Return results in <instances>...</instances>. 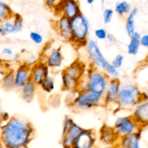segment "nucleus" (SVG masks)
Instances as JSON below:
<instances>
[{"mask_svg":"<svg viewBox=\"0 0 148 148\" xmlns=\"http://www.w3.org/2000/svg\"><path fill=\"white\" fill-rule=\"evenodd\" d=\"M94 2V0H87V1H86V2H87L88 4H90V5L92 4Z\"/></svg>","mask_w":148,"mask_h":148,"instance_id":"nucleus-40","label":"nucleus"},{"mask_svg":"<svg viewBox=\"0 0 148 148\" xmlns=\"http://www.w3.org/2000/svg\"><path fill=\"white\" fill-rule=\"evenodd\" d=\"M49 68L45 61H38L31 66L30 80L37 86H40L45 77L49 75Z\"/></svg>","mask_w":148,"mask_h":148,"instance_id":"nucleus-11","label":"nucleus"},{"mask_svg":"<svg viewBox=\"0 0 148 148\" xmlns=\"http://www.w3.org/2000/svg\"><path fill=\"white\" fill-rule=\"evenodd\" d=\"M108 34V33L107 32V31L102 28H99L96 29L94 31L95 36L99 40L106 39Z\"/></svg>","mask_w":148,"mask_h":148,"instance_id":"nucleus-33","label":"nucleus"},{"mask_svg":"<svg viewBox=\"0 0 148 148\" xmlns=\"http://www.w3.org/2000/svg\"><path fill=\"white\" fill-rule=\"evenodd\" d=\"M37 85L32 80H29L20 90L21 97L26 102H31L34 98Z\"/></svg>","mask_w":148,"mask_h":148,"instance_id":"nucleus-18","label":"nucleus"},{"mask_svg":"<svg viewBox=\"0 0 148 148\" xmlns=\"http://www.w3.org/2000/svg\"><path fill=\"white\" fill-rule=\"evenodd\" d=\"M13 21L16 29V32H20L23 28V19L21 15L15 13L13 17Z\"/></svg>","mask_w":148,"mask_h":148,"instance_id":"nucleus-28","label":"nucleus"},{"mask_svg":"<svg viewBox=\"0 0 148 148\" xmlns=\"http://www.w3.org/2000/svg\"><path fill=\"white\" fill-rule=\"evenodd\" d=\"M140 137L141 131L120 138L117 144L123 148H131L136 142L140 140Z\"/></svg>","mask_w":148,"mask_h":148,"instance_id":"nucleus-23","label":"nucleus"},{"mask_svg":"<svg viewBox=\"0 0 148 148\" xmlns=\"http://www.w3.org/2000/svg\"><path fill=\"white\" fill-rule=\"evenodd\" d=\"M141 46L145 48H148V34H144L140 38Z\"/></svg>","mask_w":148,"mask_h":148,"instance_id":"nucleus-34","label":"nucleus"},{"mask_svg":"<svg viewBox=\"0 0 148 148\" xmlns=\"http://www.w3.org/2000/svg\"><path fill=\"white\" fill-rule=\"evenodd\" d=\"M56 29L60 35L65 40L71 42L72 39L71 20L62 15L56 23Z\"/></svg>","mask_w":148,"mask_h":148,"instance_id":"nucleus-15","label":"nucleus"},{"mask_svg":"<svg viewBox=\"0 0 148 148\" xmlns=\"http://www.w3.org/2000/svg\"><path fill=\"white\" fill-rule=\"evenodd\" d=\"M41 88L46 92L50 93L53 91L55 87L54 80L53 77L49 75L43 80L40 84Z\"/></svg>","mask_w":148,"mask_h":148,"instance_id":"nucleus-27","label":"nucleus"},{"mask_svg":"<svg viewBox=\"0 0 148 148\" xmlns=\"http://www.w3.org/2000/svg\"><path fill=\"white\" fill-rule=\"evenodd\" d=\"M131 148H140V140H138L137 142H136Z\"/></svg>","mask_w":148,"mask_h":148,"instance_id":"nucleus-38","label":"nucleus"},{"mask_svg":"<svg viewBox=\"0 0 148 148\" xmlns=\"http://www.w3.org/2000/svg\"><path fill=\"white\" fill-rule=\"evenodd\" d=\"M34 135L32 124L18 116H12L1 127V142L5 148H27Z\"/></svg>","mask_w":148,"mask_h":148,"instance_id":"nucleus-1","label":"nucleus"},{"mask_svg":"<svg viewBox=\"0 0 148 148\" xmlns=\"http://www.w3.org/2000/svg\"><path fill=\"white\" fill-rule=\"evenodd\" d=\"M124 60V56L121 54H118L114 57V58L112 61L111 64L114 68L118 69L119 68L122 66L123 64Z\"/></svg>","mask_w":148,"mask_h":148,"instance_id":"nucleus-32","label":"nucleus"},{"mask_svg":"<svg viewBox=\"0 0 148 148\" xmlns=\"http://www.w3.org/2000/svg\"><path fill=\"white\" fill-rule=\"evenodd\" d=\"M82 13L79 2L76 0L64 1L62 15L66 17L71 20Z\"/></svg>","mask_w":148,"mask_h":148,"instance_id":"nucleus-16","label":"nucleus"},{"mask_svg":"<svg viewBox=\"0 0 148 148\" xmlns=\"http://www.w3.org/2000/svg\"><path fill=\"white\" fill-rule=\"evenodd\" d=\"M119 139L142 131V127L131 115L119 117L113 127Z\"/></svg>","mask_w":148,"mask_h":148,"instance_id":"nucleus-7","label":"nucleus"},{"mask_svg":"<svg viewBox=\"0 0 148 148\" xmlns=\"http://www.w3.org/2000/svg\"><path fill=\"white\" fill-rule=\"evenodd\" d=\"M2 53L8 56H12L13 54V50L9 47H5L2 50Z\"/></svg>","mask_w":148,"mask_h":148,"instance_id":"nucleus-36","label":"nucleus"},{"mask_svg":"<svg viewBox=\"0 0 148 148\" xmlns=\"http://www.w3.org/2000/svg\"><path fill=\"white\" fill-rule=\"evenodd\" d=\"M114 10L111 8H106L103 12V21L106 24H109L113 18Z\"/></svg>","mask_w":148,"mask_h":148,"instance_id":"nucleus-30","label":"nucleus"},{"mask_svg":"<svg viewBox=\"0 0 148 148\" xmlns=\"http://www.w3.org/2000/svg\"><path fill=\"white\" fill-rule=\"evenodd\" d=\"M1 88L5 91H10L15 87L14 71L10 69L5 72L1 79Z\"/></svg>","mask_w":148,"mask_h":148,"instance_id":"nucleus-19","label":"nucleus"},{"mask_svg":"<svg viewBox=\"0 0 148 148\" xmlns=\"http://www.w3.org/2000/svg\"><path fill=\"white\" fill-rule=\"evenodd\" d=\"M14 13L10 6L5 1H0V20L5 21L12 18Z\"/></svg>","mask_w":148,"mask_h":148,"instance_id":"nucleus-25","label":"nucleus"},{"mask_svg":"<svg viewBox=\"0 0 148 148\" xmlns=\"http://www.w3.org/2000/svg\"><path fill=\"white\" fill-rule=\"evenodd\" d=\"M83 129L71 117L65 116L63 121L61 138V143L64 148H72L76 139Z\"/></svg>","mask_w":148,"mask_h":148,"instance_id":"nucleus-8","label":"nucleus"},{"mask_svg":"<svg viewBox=\"0 0 148 148\" xmlns=\"http://www.w3.org/2000/svg\"><path fill=\"white\" fill-rule=\"evenodd\" d=\"M130 38V42L127 45V52L130 55H136L139 52L140 47L141 46V35L140 33L136 31Z\"/></svg>","mask_w":148,"mask_h":148,"instance_id":"nucleus-21","label":"nucleus"},{"mask_svg":"<svg viewBox=\"0 0 148 148\" xmlns=\"http://www.w3.org/2000/svg\"><path fill=\"white\" fill-rule=\"evenodd\" d=\"M84 63L76 60L62 72V88L69 91H77L85 72Z\"/></svg>","mask_w":148,"mask_h":148,"instance_id":"nucleus-3","label":"nucleus"},{"mask_svg":"<svg viewBox=\"0 0 148 148\" xmlns=\"http://www.w3.org/2000/svg\"><path fill=\"white\" fill-rule=\"evenodd\" d=\"M77 93L70 106L77 111H84L103 105L104 97L88 91H77Z\"/></svg>","mask_w":148,"mask_h":148,"instance_id":"nucleus-6","label":"nucleus"},{"mask_svg":"<svg viewBox=\"0 0 148 148\" xmlns=\"http://www.w3.org/2000/svg\"><path fill=\"white\" fill-rule=\"evenodd\" d=\"M132 9L131 5L128 2L125 1L117 2L114 6V10L116 13L121 17L128 15Z\"/></svg>","mask_w":148,"mask_h":148,"instance_id":"nucleus-26","label":"nucleus"},{"mask_svg":"<svg viewBox=\"0 0 148 148\" xmlns=\"http://www.w3.org/2000/svg\"><path fill=\"white\" fill-rule=\"evenodd\" d=\"M105 73L112 79H119L120 76L119 72L117 69L114 68L111 63H110L105 69Z\"/></svg>","mask_w":148,"mask_h":148,"instance_id":"nucleus-29","label":"nucleus"},{"mask_svg":"<svg viewBox=\"0 0 148 148\" xmlns=\"http://www.w3.org/2000/svg\"><path fill=\"white\" fill-rule=\"evenodd\" d=\"M31 66L27 63L20 65L14 71L15 87L17 89L21 88L30 80Z\"/></svg>","mask_w":148,"mask_h":148,"instance_id":"nucleus-13","label":"nucleus"},{"mask_svg":"<svg viewBox=\"0 0 148 148\" xmlns=\"http://www.w3.org/2000/svg\"><path fill=\"white\" fill-rule=\"evenodd\" d=\"M95 135L92 130L83 129L76 139L72 148H93Z\"/></svg>","mask_w":148,"mask_h":148,"instance_id":"nucleus-12","label":"nucleus"},{"mask_svg":"<svg viewBox=\"0 0 148 148\" xmlns=\"http://www.w3.org/2000/svg\"><path fill=\"white\" fill-rule=\"evenodd\" d=\"M138 13V9L136 8H132L131 12L127 15L125 28L127 35L130 37L135 32V19Z\"/></svg>","mask_w":148,"mask_h":148,"instance_id":"nucleus-22","label":"nucleus"},{"mask_svg":"<svg viewBox=\"0 0 148 148\" xmlns=\"http://www.w3.org/2000/svg\"><path fill=\"white\" fill-rule=\"evenodd\" d=\"M100 138L102 142L109 145L112 144L119 139L114 132L113 128L107 125L103 126L101 128Z\"/></svg>","mask_w":148,"mask_h":148,"instance_id":"nucleus-20","label":"nucleus"},{"mask_svg":"<svg viewBox=\"0 0 148 148\" xmlns=\"http://www.w3.org/2000/svg\"><path fill=\"white\" fill-rule=\"evenodd\" d=\"M31 40L36 45H40L43 42V37L39 32L36 31H32L29 34Z\"/></svg>","mask_w":148,"mask_h":148,"instance_id":"nucleus-31","label":"nucleus"},{"mask_svg":"<svg viewBox=\"0 0 148 148\" xmlns=\"http://www.w3.org/2000/svg\"><path fill=\"white\" fill-rule=\"evenodd\" d=\"M58 1L56 0H46L44 1V3L46 7L50 9H53L56 5Z\"/></svg>","mask_w":148,"mask_h":148,"instance_id":"nucleus-35","label":"nucleus"},{"mask_svg":"<svg viewBox=\"0 0 148 148\" xmlns=\"http://www.w3.org/2000/svg\"><path fill=\"white\" fill-rule=\"evenodd\" d=\"M143 62H144L145 64H148V52H147V54H146V56L145 57V60H144V61H143Z\"/></svg>","mask_w":148,"mask_h":148,"instance_id":"nucleus-39","label":"nucleus"},{"mask_svg":"<svg viewBox=\"0 0 148 148\" xmlns=\"http://www.w3.org/2000/svg\"><path fill=\"white\" fill-rule=\"evenodd\" d=\"M14 33L16 32L13 21V17L9 20L1 21L0 34L1 36H6Z\"/></svg>","mask_w":148,"mask_h":148,"instance_id":"nucleus-24","label":"nucleus"},{"mask_svg":"<svg viewBox=\"0 0 148 148\" xmlns=\"http://www.w3.org/2000/svg\"><path fill=\"white\" fill-rule=\"evenodd\" d=\"M131 116L142 128L148 125V100L135 106Z\"/></svg>","mask_w":148,"mask_h":148,"instance_id":"nucleus-14","label":"nucleus"},{"mask_svg":"<svg viewBox=\"0 0 148 148\" xmlns=\"http://www.w3.org/2000/svg\"><path fill=\"white\" fill-rule=\"evenodd\" d=\"M86 49L92 65L98 69L105 71L110 62L103 56L97 42L94 39H88Z\"/></svg>","mask_w":148,"mask_h":148,"instance_id":"nucleus-9","label":"nucleus"},{"mask_svg":"<svg viewBox=\"0 0 148 148\" xmlns=\"http://www.w3.org/2000/svg\"><path fill=\"white\" fill-rule=\"evenodd\" d=\"M147 100V94L141 91L136 84L127 83L121 85L116 104L120 109H128Z\"/></svg>","mask_w":148,"mask_h":148,"instance_id":"nucleus-4","label":"nucleus"},{"mask_svg":"<svg viewBox=\"0 0 148 148\" xmlns=\"http://www.w3.org/2000/svg\"><path fill=\"white\" fill-rule=\"evenodd\" d=\"M106 39L108 40V42H109L110 43H114L116 42V38L114 37V36L113 34H109V33L108 34Z\"/></svg>","mask_w":148,"mask_h":148,"instance_id":"nucleus-37","label":"nucleus"},{"mask_svg":"<svg viewBox=\"0 0 148 148\" xmlns=\"http://www.w3.org/2000/svg\"><path fill=\"white\" fill-rule=\"evenodd\" d=\"M89 29V21L83 13L71 20L72 39L71 42L77 47L86 46L88 40Z\"/></svg>","mask_w":148,"mask_h":148,"instance_id":"nucleus-5","label":"nucleus"},{"mask_svg":"<svg viewBox=\"0 0 148 148\" xmlns=\"http://www.w3.org/2000/svg\"><path fill=\"white\" fill-rule=\"evenodd\" d=\"M114 146L115 145H114V146H106L103 148H114Z\"/></svg>","mask_w":148,"mask_h":148,"instance_id":"nucleus-41","label":"nucleus"},{"mask_svg":"<svg viewBox=\"0 0 148 148\" xmlns=\"http://www.w3.org/2000/svg\"><path fill=\"white\" fill-rule=\"evenodd\" d=\"M114 148H123V147H121V146H120L118 144H116V145H115V146H114Z\"/></svg>","mask_w":148,"mask_h":148,"instance_id":"nucleus-42","label":"nucleus"},{"mask_svg":"<svg viewBox=\"0 0 148 148\" xmlns=\"http://www.w3.org/2000/svg\"><path fill=\"white\" fill-rule=\"evenodd\" d=\"M121 86L119 79H110L103 95L105 106L117 103Z\"/></svg>","mask_w":148,"mask_h":148,"instance_id":"nucleus-10","label":"nucleus"},{"mask_svg":"<svg viewBox=\"0 0 148 148\" xmlns=\"http://www.w3.org/2000/svg\"><path fill=\"white\" fill-rule=\"evenodd\" d=\"M110 80L105 72L91 65L88 69L86 79H82L78 91H88L103 96Z\"/></svg>","mask_w":148,"mask_h":148,"instance_id":"nucleus-2","label":"nucleus"},{"mask_svg":"<svg viewBox=\"0 0 148 148\" xmlns=\"http://www.w3.org/2000/svg\"><path fill=\"white\" fill-rule=\"evenodd\" d=\"M64 60V56L60 48L51 50L46 56L45 63L50 68H59L61 66Z\"/></svg>","mask_w":148,"mask_h":148,"instance_id":"nucleus-17","label":"nucleus"}]
</instances>
